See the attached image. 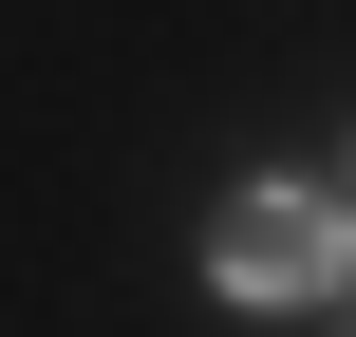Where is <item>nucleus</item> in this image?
I'll use <instances>...</instances> for the list:
<instances>
[{
	"mask_svg": "<svg viewBox=\"0 0 356 337\" xmlns=\"http://www.w3.org/2000/svg\"><path fill=\"white\" fill-rule=\"evenodd\" d=\"M338 263H356V225L319 188H244V206L207 225V281H225V300H319Z\"/></svg>",
	"mask_w": 356,
	"mask_h": 337,
	"instance_id": "1",
	"label": "nucleus"
}]
</instances>
